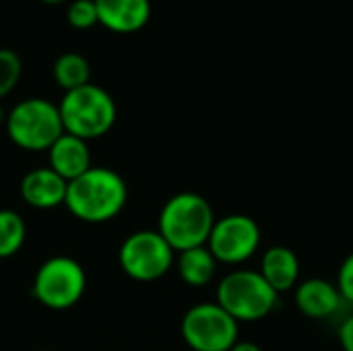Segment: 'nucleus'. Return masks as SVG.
<instances>
[{"label": "nucleus", "mask_w": 353, "mask_h": 351, "mask_svg": "<svg viewBox=\"0 0 353 351\" xmlns=\"http://www.w3.org/2000/svg\"><path fill=\"white\" fill-rule=\"evenodd\" d=\"M4 128L10 143L23 151H48L64 132L58 106L43 97H27L14 103Z\"/></svg>", "instance_id": "39448f33"}, {"label": "nucleus", "mask_w": 353, "mask_h": 351, "mask_svg": "<svg viewBox=\"0 0 353 351\" xmlns=\"http://www.w3.org/2000/svg\"><path fill=\"white\" fill-rule=\"evenodd\" d=\"M48 168H52L66 182H72L91 168L89 143L68 132H62L58 141L48 149Z\"/></svg>", "instance_id": "ddd939ff"}, {"label": "nucleus", "mask_w": 353, "mask_h": 351, "mask_svg": "<svg viewBox=\"0 0 353 351\" xmlns=\"http://www.w3.org/2000/svg\"><path fill=\"white\" fill-rule=\"evenodd\" d=\"M99 25L112 33L141 31L151 19V0H95Z\"/></svg>", "instance_id": "9d476101"}, {"label": "nucleus", "mask_w": 353, "mask_h": 351, "mask_svg": "<svg viewBox=\"0 0 353 351\" xmlns=\"http://www.w3.org/2000/svg\"><path fill=\"white\" fill-rule=\"evenodd\" d=\"M46 4H62V2H68V0H41Z\"/></svg>", "instance_id": "b1692460"}, {"label": "nucleus", "mask_w": 353, "mask_h": 351, "mask_svg": "<svg viewBox=\"0 0 353 351\" xmlns=\"http://www.w3.org/2000/svg\"><path fill=\"white\" fill-rule=\"evenodd\" d=\"M294 300H296L298 310L312 321H323V319L333 317L343 304V298L337 285L321 277L300 281L296 285Z\"/></svg>", "instance_id": "f8f14e48"}, {"label": "nucleus", "mask_w": 353, "mask_h": 351, "mask_svg": "<svg viewBox=\"0 0 353 351\" xmlns=\"http://www.w3.org/2000/svg\"><path fill=\"white\" fill-rule=\"evenodd\" d=\"M335 285H337L343 302H347V304L353 306V252L350 257H345V261L341 263Z\"/></svg>", "instance_id": "aec40b11"}, {"label": "nucleus", "mask_w": 353, "mask_h": 351, "mask_svg": "<svg viewBox=\"0 0 353 351\" xmlns=\"http://www.w3.org/2000/svg\"><path fill=\"white\" fill-rule=\"evenodd\" d=\"M52 72H54V81L58 83L60 89H64V93L91 83V64L79 52L60 54L54 62Z\"/></svg>", "instance_id": "dca6fc26"}, {"label": "nucleus", "mask_w": 353, "mask_h": 351, "mask_svg": "<svg viewBox=\"0 0 353 351\" xmlns=\"http://www.w3.org/2000/svg\"><path fill=\"white\" fill-rule=\"evenodd\" d=\"M68 182L60 178L52 168H35L27 172L21 180V199L39 211L56 209L64 205Z\"/></svg>", "instance_id": "9b49d317"}, {"label": "nucleus", "mask_w": 353, "mask_h": 351, "mask_svg": "<svg viewBox=\"0 0 353 351\" xmlns=\"http://www.w3.org/2000/svg\"><path fill=\"white\" fill-rule=\"evenodd\" d=\"M64 132L83 141L105 137L118 118L114 97L99 85L87 83L79 89L66 91L58 103Z\"/></svg>", "instance_id": "7ed1b4c3"}, {"label": "nucleus", "mask_w": 353, "mask_h": 351, "mask_svg": "<svg viewBox=\"0 0 353 351\" xmlns=\"http://www.w3.org/2000/svg\"><path fill=\"white\" fill-rule=\"evenodd\" d=\"M128 201L124 178L103 166H91L66 186L64 205L72 217L85 223H108L116 219Z\"/></svg>", "instance_id": "f257e3e1"}, {"label": "nucleus", "mask_w": 353, "mask_h": 351, "mask_svg": "<svg viewBox=\"0 0 353 351\" xmlns=\"http://www.w3.org/2000/svg\"><path fill=\"white\" fill-rule=\"evenodd\" d=\"M87 290L83 265L70 257H52L39 265L33 277V298L50 310H68L77 306Z\"/></svg>", "instance_id": "423d86ee"}, {"label": "nucleus", "mask_w": 353, "mask_h": 351, "mask_svg": "<svg viewBox=\"0 0 353 351\" xmlns=\"http://www.w3.org/2000/svg\"><path fill=\"white\" fill-rule=\"evenodd\" d=\"M23 62L21 56L10 48H0V99L6 97L21 81Z\"/></svg>", "instance_id": "a211bd4d"}, {"label": "nucleus", "mask_w": 353, "mask_h": 351, "mask_svg": "<svg viewBox=\"0 0 353 351\" xmlns=\"http://www.w3.org/2000/svg\"><path fill=\"white\" fill-rule=\"evenodd\" d=\"M230 351H263V348L252 341H238Z\"/></svg>", "instance_id": "4be33fe9"}, {"label": "nucleus", "mask_w": 353, "mask_h": 351, "mask_svg": "<svg viewBox=\"0 0 353 351\" xmlns=\"http://www.w3.org/2000/svg\"><path fill=\"white\" fill-rule=\"evenodd\" d=\"M215 302L240 325L267 319L279 302V294L263 279L259 271L236 269L228 273L215 292Z\"/></svg>", "instance_id": "20e7f679"}, {"label": "nucleus", "mask_w": 353, "mask_h": 351, "mask_svg": "<svg viewBox=\"0 0 353 351\" xmlns=\"http://www.w3.org/2000/svg\"><path fill=\"white\" fill-rule=\"evenodd\" d=\"M259 273L277 292H290L300 283V261L288 246H271L261 259Z\"/></svg>", "instance_id": "4468645a"}, {"label": "nucleus", "mask_w": 353, "mask_h": 351, "mask_svg": "<svg viewBox=\"0 0 353 351\" xmlns=\"http://www.w3.org/2000/svg\"><path fill=\"white\" fill-rule=\"evenodd\" d=\"M261 246V228L250 215L232 213L215 219L207 248L217 263L242 265L256 254Z\"/></svg>", "instance_id": "1a4fd4ad"}, {"label": "nucleus", "mask_w": 353, "mask_h": 351, "mask_svg": "<svg viewBox=\"0 0 353 351\" xmlns=\"http://www.w3.org/2000/svg\"><path fill=\"white\" fill-rule=\"evenodd\" d=\"M66 21L74 29H91L99 23L95 0H70L66 6Z\"/></svg>", "instance_id": "6ab92c4d"}, {"label": "nucleus", "mask_w": 353, "mask_h": 351, "mask_svg": "<svg viewBox=\"0 0 353 351\" xmlns=\"http://www.w3.org/2000/svg\"><path fill=\"white\" fill-rule=\"evenodd\" d=\"M27 238L25 219L12 209H0V259L14 257Z\"/></svg>", "instance_id": "f3484780"}, {"label": "nucleus", "mask_w": 353, "mask_h": 351, "mask_svg": "<svg viewBox=\"0 0 353 351\" xmlns=\"http://www.w3.org/2000/svg\"><path fill=\"white\" fill-rule=\"evenodd\" d=\"M118 261L130 279L149 283L170 273L176 252L157 230H139L122 242Z\"/></svg>", "instance_id": "0eeeda50"}, {"label": "nucleus", "mask_w": 353, "mask_h": 351, "mask_svg": "<svg viewBox=\"0 0 353 351\" xmlns=\"http://www.w3.org/2000/svg\"><path fill=\"white\" fill-rule=\"evenodd\" d=\"M213 225V207L196 192H178L168 199L157 219V232L174 248V252L207 246Z\"/></svg>", "instance_id": "f03ea898"}, {"label": "nucleus", "mask_w": 353, "mask_h": 351, "mask_svg": "<svg viewBox=\"0 0 353 351\" xmlns=\"http://www.w3.org/2000/svg\"><path fill=\"white\" fill-rule=\"evenodd\" d=\"M217 265L219 263L215 261V257L211 254V250L207 246H199V248L178 252V259H176L178 275L188 288L209 285L217 273Z\"/></svg>", "instance_id": "2eb2a0df"}, {"label": "nucleus", "mask_w": 353, "mask_h": 351, "mask_svg": "<svg viewBox=\"0 0 353 351\" xmlns=\"http://www.w3.org/2000/svg\"><path fill=\"white\" fill-rule=\"evenodd\" d=\"M6 116H8V112L0 106V126H4V124H6Z\"/></svg>", "instance_id": "5701e85b"}, {"label": "nucleus", "mask_w": 353, "mask_h": 351, "mask_svg": "<svg viewBox=\"0 0 353 351\" xmlns=\"http://www.w3.org/2000/svg\"><path fill=\"white\" fill-rule=\"evenodd\" d=\"M180 333L192 351H230L238 343V323L217 302L188 308Z\"/></svg>", "instance_id": "6e6552de"}, {"label": "nucleus", "mask_w": 353, "mask_h": 351, "mask_svg": "<svg viewBox=\"0 0 353 351\" xmlns=\"http://www.w3.org/2000/svg\"><path fill=\"white\" fill-rule=\"evenodd\" d=\"M339 343L343 351H353V314L347 317L339 327Z\"/></svg>", "instance_id": "412c9836"}]
</instances>
